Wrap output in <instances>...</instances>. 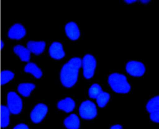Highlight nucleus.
Listing matches in <instances>:
<instances>
[{"label":"nucleus","mask_w":159,"mask_h":129,"mask_svg":"<svg viewBox=\"0 0 159 129\" xmlns=\"http://www.w3.org/2000/svg\"><path fill=\"white\" fill-rule=\"evenodd\" d=\"M126 70L131 76L141 77L145 73V67L143 64L140 62L131 61L126 64Z\"/></svg>","instance_id":"6e6552de"},{"label":"nucleus","mask_w":159,"mask_h":129,"mask_svg":"<svg viewBox=\"0 0 159 129\" xmlns=\"http://www.w3.org/2000/svg\"><path fill=\"white\" fill-rule=\"evenodd\" d=\"M97 104L100 108L104 107L109 101L110 99V95L109 93L106 92L102 91L99 93L97 98Z\"/></svg>","instance_id":"6ab92c4d"},{"label":"nucleus","mask_w":159,"mask_h":129,"mask_svg":"<svg viewBox=\"0 0 159 129\" xmlns=\"http://www.w3.org/2000/svg\"><path fill=\"white\" fill-rule=\"evenodd\" d=\"M7 107L13 114H18L23 109V101L14 91H10L7 96Z\"/></svg>","instance_id":"7ed1b4c3"},{"label":"nucleus","mask_w":159,"mask_h":129,"mask_svg":"<svg viewBox=\"0 0 159 129\" xmlns=\"http://www.w3.org/2000/svg\"><path fill=\"white\" fill-rule=\"evenodd\" d=\"M79 113L82 119L86 120L93 119L98 114L96 105L91 101H85L80 106Z\"/></svg>","instance_id":"20e7f679"},{"label":"nucleus","mask_w":159,"mask_h":129,"mask_svg":"<svg viewBox=\"0 0 159 129\" xmlns=\"http://www.w3.org/2000/svg\"><path fill=\"white\" fill-rule=\"evenodd\" d=\"M46 45L44 41H30L27 43V48L31 53L38 56L44 52Z\"/></svg>","instance_id":"f8f14e48"},{"label":"nucleus","mask_w":159,"mask_h":129,"mask_svg":"<svg viewBox=\"0 0 159 129\" xmlns=\"http://www.w3.org/2000/svg\"><path fill=\"white\" fill-rule=\"evenodd\" d=\"M14 129H29V128L27 125L24 123H20L16 125L13 128Z\"/></svg>","instance_id":"4be33fe9"},{"label":"nucleus","mask_w":159,"mask_h":129,"mask_svg":"<svg viewBox=\"0 0 159 129\" xmlns=\"http://www.w3.org/2000/svg\"><path fill=\"white\" fill-rule=\"evenodd\" d=\"M35 88V85L32 83H21L18 87L19 93L24 97H29L31 91Z\"/></svg>","instance_id":"a211bd4d"},{"label":"nucleus","mask_w":159,"mask_h":129,"mask_svg":"<svg viewBox=\"0 0 159 129\" xmlns=\"http://www.w3.org/2000/svg\"><path fill=\"white\" fill-rule=\"evenodd\" d=\"M125 2H127L128 4H130V3H132V2H135L136 1H125Z\"/></svg>","instance_id":"b1692460"},{"label":"nucleus","mask_w":159,"mask_h":129,"mask_svg":"<svg viewBox=\"0 0 159 129\" xmlns=\"http://www.w3.org/2000/svg\"><path fill=\"white\" fill-rule=\"evenodd\" d=\"M108 83L113 91L119 93H127L130 91L131 86L125 75L114 73L108 77Z\"/></svg>","instance_id":"f03ea898"},{"label":"nucleus","mask_w":159,"mask_h":129,"mask_svg":"<svg viewBox=\"0 0 159 129\" xmlns=\"http://www.w3.org/2000/svg\"><path fill=\"white\" fill-rule=\"evenodd\" d=\"M14 73L10 70H2L0 73V83L5 85L11 80L14 77Z\"/></svg>","instance_id":"aec40b11"},{"label":"nucleus","mask_w":159,"mask_h":129,"mask_svg":"<svg viewBox=\"0 0 159 129\" xmlns=\"http://www.w3.org/2000/svg\"><path fill=\"white\" fill-rule=\"evenodd\" d=\"M75 102L70 97H66L57 103L58 109L67 113L72 112L75 108Z\"/></svg>","instance_id":"4468645a"},{"label":"nucleus","mask_w":159,"mask_h":129,"mask_svg":"<svg viewBox=\"0 0 159 129\" xmlns=\"http://www.w3.org/2000/svg\"><path fill=\"white\" fill-rule=\"evenodd\" d=\"M27 33L23 25L20 24H15L10 28L8 32V37L11 39L20 40Z\"/></svg>","instance_id":"1a4fd4ad"},{"label":"nucleus","mask_w":159,"mask_h":129,"mask_svg":"<svg viewBox=\"0 0 159 129\" xmlns=\"http://www.w3.org/2000/svg\"><path fill=\"white\" fill-rule=\"evenodd\" d=\"M13 51L23 62H28L30 60L31 52L27 47L21 45H16L13 48Z\"/></svg>","instance_id":"ddd939ff"},{"label":"nucleus","mask_w":159,"mask_h":129,"mask_svg":"<svg viewBox=\"0 0 159 129\" xmlns=\"http://www.w3.org/2000/svg\"><path fill=\"white\" fill-rule=\"evenodd\" d=\"M122 127L121 125H120L117 124L113 126L112 127L110 128L111 129H122Z\"/></svg>","instance_id":"5701e85b"},{"label":"nucleus","mask_w":159,"mask_h":129,"mask_svg":"<svg viewBox=\"0 0 159 129\" xmlns=\"http://www.w3.org/2000/svg\"><path fill=\"white\" fill-rule=\"evenodd\" d=\"M0 46H1V48H2L4 47V44L3 43V42H1V44H0Z\"/></svg>","instance_id":"393cba45"},{"label":"nucleus","mask_w":159,"mask_h":129,"mask_svg":"<svg viewBox=\"0 0 159 129\" xmlns=\"http://www.w3.org/2000/svg\"><path fill=\"white\" fill-rule=\"evenodd\" d=\"M102 91V87L98 84H94L89 90V96L90 98L96 99L100 92Z\"/></svg>","instance_id":"412c9836"},{"label":"nucleus","mask_w":159,"mask_h":129,"mask_svg":"<svg viewBox=\"0 0 159 129\" xmlns=\"http://www.w3.org/2000/svg\"><path fill=\"white\" fill-rule=\"evenodd\" d=\"M48 112L47 106L43 104L39 103L35 106L30 113V117L31 121L34 123L38 124L41 122L46 117Z\"/></svg>","instance_id":"423d86ee"},{"label":"nucleus","mask_w":159,"mask_h":129,"mask_svg":"<svg viewBox=\"0 0 159 129\" xmlns=\"http://www.w3.org/2000/svg\"><path fill=\"white\" fill-rule=\"evenodd\" d=\"M50 56L56 60L62 59L65 56L62 45L59 42H55L52 43L49 48Z\"/></svg>","instance_id":"9d476101"},{"label":"nucleus","mask_w":159,"mask_h":129,"mask_svg":"<svg viewBox=\"0 0 159 129\" xmlns=\"http://www.w3.org/2000/svg\"><path fill=\"white\" fill-rule=\"evenodd\" d=\"M81 67L82 60L79 57L73 58L64 64L60 72V79L65 87L70 88L76 84Z\"/></svg>","instance_id":"f257e3e1"},{"label":"nucleus","mask_w":159,"mask_h":129,"mask_svg":"<svg viewBox=\"0 0 159 129\" xmlns=\"http://www.w3.org/2000/svg\"><path fill=\"white\" fill-rule=\"evenodd\" d=\"M146 109L148 113H150V118L151 121L159 123V96H156L151 98L148 102Z\"/></svg>","instance_id":"0eeeda50"},{"label":"nucleus","mask_w":159,"mask_h":129,"mask_svg":"<svg viewBox=\"0 0 159 129\" xmlns=\"http://www.w3.org/2000/svg\"><path fill=\"white\" fill-rule=\"evenodd\" d=\"M10 113L7 106L2 105L0 107V126L2 128H6L9 124Z\"/></svg>","instance_id":"2eb2a0df"},{"label":"nucleus","mask_w":159,"mask_h":129,"mask_svg":"<svg viewBox=\"0 0 159 129\" xmlns=\"http://www.w3.org/2000/svg\"><path fill=\"white\" fill-rule=\"evenodd\" d=\"M25 72L32 74L36 78L39 79L43 75L41 69L34 63L29 62L24 68Z\"/></svg>","instance_id":"f3484780"},{"label":"nucleus","mask_w":159,"mask_h":129,"mask_svg":"<svg viewBox=\"0 0 159 129\" xmlns=\"http://www.w3.org/2000/svg\"><path fill=\"white\" fill-rule=\"evenodd\" d=\"M83 75L87 79L93 77L97 67V61L95 58L91 54H86L82 60Z\"/></svg>","instance_id":"39448f33"},{"label":"nucleus","mask_w":159,"mask_h":129,"mask_svg":"<svg viewBox=\"0 0 159 129\" xmlns=\"http://www.w3.org/2000/svg\"><path fill=\"white\" fill-rule=\"evenodd\" d=\"M65 30L67 37L71 40L75 41L79 39L80 37V29L77 24L74 22L68 23L65 27Z\"/></svg>","instance_id":"9b49d317"},{"label":"nucleus","mask_w":159,"mask_h":129,"mask_svg":"<svg viewBox=\"0 0 159 129\" xmlns=\"http://www.w3.org/2000/svg\"><path fill=\"white\" fill-rule=\"evenodd\" d=\"M65 126L69 129H79L80 128V120L75 114H71L69 117L65 119Z\"/></svg>","instance_id":"dca6fc26"}]
</instances>
